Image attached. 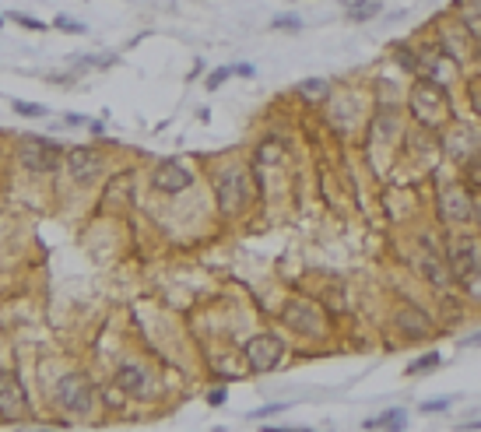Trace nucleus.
I'll use <instances>...</instances> for the list:
<instances>
[{"mask_svg": "<svg viewBox=\"0 0 481 432\" xmlns=\"http://www.w3.org/2000/svg\"><path fill=\"white\" fill-rule=\"evenodd\" d=\"M411 105H414V116L425 120V127H439V123L446 120V113H450V102H446L443 88H439L432 78H429V81H421V85L414 88Z\"/></svg>", "mask_w": 481, "mask_h": 432, "instance_id": "nucleus-1", "label": "nucleus"}, {"mask_svg": "<svg viewBox=\"0 0 481 432\" xmlns=\"http://www.w3.org/2000/svg\"><path fill=\"white\" fill-rule=\"evenodd\" d=\"M18 158L28 173H53L60 166V144L57 141H46V137H25L18 144Z\"/></svg>", "mask_w": 481, "mask_h": 432, "instance_id": "nucleus-2", "label": "nucleus"}, {"mask_svg": "<svg viewBox=\"0 0 481 432\" xmlns=\"http://www.w3.org/2000/svg\"><path fill=\"white\" fill-rule=\"evenodd\" d=\"M57 404L64 411H71V415H88L95 408V390H91V383L85 380V376L71 372V376H64V380L57 383Z\"/></svg>", "mask_w": 481, "mask_h": 432, "instance_id": "nucleus-3", "label": "nucleus"}, {"mask_svg": "<svg viewBox=\"0 0 481 432\" xmlns=\"http://www.w3.org/2000/svg\"><path fill=\"white\" fill-rule=\"evenodd\" d=\"M281 358H285V345L278 334H256L246 341V362L253 372H271L281 365Z\"/></svg>", "mask_w": 481, "mask_h": 432, "instance_id": "nucleus-4", "label": "nucleus"}, {"mask_svg": "<svg viewBox=\"0 0 481 432\" xmlns=\"http://www.w3.org/2000/svg\"><path fill=\"white\" fill-rule=\"evenodd\" d=\"M281 320L288 323L295 334H306V338H309V334H324V327H327L324 309L313 306V302H302V299L285 302V306H281Z\"/></svg>", "mask_w": 481, "mask_h": 432, "instance_id": "nucleus-5", "label": "nucleus"}, {"mask_svg": "<svg viewBox=\"0 0 481 432\" xmlns=\"http://www.w3.org/2000/svg\"><path fill=\"white\" fill-rule=\"evenodd\" d=\"M215 197H218V207H222L225 214L243 211V204H246V197H250L246 173H243V169H225V173L215 180Z\"/></svg>", "mask_w": 481, "mask_h": 432, "instance_id": "nucleus-6", "label": "nucleus"}, {"mask_svg": "<svg viewBox=\"0 0 481 432\" xmlns=\"http://www.w3.org/2000/svg\"><path fill=\"white\" fill-rule=\"evenodd\" d=\"M446 260H450V271L457 282H471V275L478 271V243L471 236H453L450 239V250H446Z\"/></svg>", "mask_w": 481, "mask_h": 432, "instance_id": "nucleus-7", "label": "nucleus"}, {"mask_svg": "<svg viewBox=\"0 0 481 432\" xmlns=\"http://www.w3.org/2000/svg\"><path fill=\"white\" fill-rule=\"evenodd\" d=\"M25 404H28V397H25L21 380L11 369H4V372H0V418H4V422H18L25 415Z\"/></svg>", "mask_w": 481, "mask_h": 432, "instance_id": "nucleus-8", "label": "nucleus"}, {"mask_svg": "<svg viewBox=\"0 0 481 432\" xmlns=\"http://www.w3.org/2000/svg\"><path fill=\"white\" fill-rule=\"evenodd\" d=\"M151 187H155L158 193H183V190L193 187V176H190V169L180 166V162L166 158L162 166L151 173Z\"/></svg>", "mask_w": 481, "mask_h": 432, "instance_id": "nucleus-9", "label": "nucleus"}, {"mask_svg": "<svg viewBox=\"0 0 481 432\" xmlns=\"http://www.w3.org/2000/svg\"><path fill=\"white\" fill-rule=\"evenodd\" d=\"M67 173H71V180H78V183L95 180V176L102 173V158H98V151L88 148V144L71 148V151H67Z\"/></svg>", "mask_w": 481, "mask_h": 432, "instance_id": "nucleus-10", "label": "nucleus"}, {"mask_svg": "<svg viewBox=\"0 0 481 432\" xmlns=\"http://www.w3.org/2000/svg\"><path fill=\"white\" fill-rule=\"evenodd\" d=\"M394 320H397V331H401L404 338H411V341H421V338L432 334L429 316H425L421 309H414V306H401Z\"/></svg>", "mask_w": 481, "mask_h": 432, "instance_id": "nucleus-11", "label": "nucleus"}, {"mask_svg": "<svg viewBox=\"0 0 481 432\" xmlns=\"http://www.w3.org/2000/svg\"><path fill=\"white\" fill-rule=\"evenodd\" d=\"M116 387L127 397H144L148 387H151V376H148V369H141L134 362H123V365H116Z\"/></svg>", "mask_w": 481, "mask_h": 432, "instance_id": "nucleus-12", "label": "nucleus"}, {"mask_svg": "<svg viewBox=\"0 0 481 432\" xmlns=\"http://www.w3.org/2000/svg\"><path fill=\"white\" fill-rule=\"evenodd\" d=\"M421 250H425V260H421V267H425V275H429V282L436 285V288H450V282H453V271H450V263H443L439 257H436V250L421 239Z\"/></svg>", "mask_w": 481, "mask_h": 432, "instance_id": "nucleus-13", "label": "nucleus"}, {"mask_svg": "<svg viewBox=\"0 0 481 432\" xmlns=\"http://www.w3.org/2000/svg\"><path fill=\"white\" fill-rule=\"evenodd\" d=\"M443 204H446V211H443V214H446L450 222H467V218H471V200H467L460 190H453V197L446 193V200H443Z\"/></svg>", "mask_w": 481, "mask_h": 432, "instance_id": "nucleus-14", "label": "nucleus"}, {"mask_svg": "<svg viewBox=\"0 0 481 432\" xmlns=\"http://www.w3.org/2000/svg\"><path fill=\"white\" fill-rule=\"evenodd\" d=\"M306 102H320V98H327V92H331V85L324 81V78H306V81H299V88H295Z\"/></svg>", "mask_w": 481, "mask_h": 432, "instance_id": "nucleus-15", "label": "nucleus"}, {"mask_svg": "<svg viewBox=\"0 0 481 432\" xmlns=\"http://www.w3.org/2000/svg\"><path fill=\"white\" fill-rule=\"evenodd\" d=\"M380 11H383L380 0H355V4L348 8V18H351V21H372Z\"/></svg>", "mask_w": 481, "mask_h": 432, "instance_id": "nucleus-16", "label": "nucleus"}, {"mask_svg": "<svg viewBox=\"0 0 481 432\" xmlns=\"http://www.w3.org/2000/svg\"><path fill=\"white\" fill-rule=\"evenodd\" d=\"M380 425H387V429H404V425H408V415H404L401 408H394V411H383V415H376V418H365V429H380Z\"/></svg>", "mask_w": 481, "mask_h": 432, "instance_id": "nucleus-17", "label": "nucleus"}, {"mask_svg": "<svg viewBox=\"0 0 481 432\" xmlns=\"http://www.w3.org/2000/svg\"><path fill=\"white\" fill-rule=\"evenodd\" d=\"M436 365H439V352H429V355H421V358H414V362L408 365V376H418V372L436 369Z\"/></svg>", "mask_w": 481, "mask_h": 432, "instance_id": "nucleus-18", "label": "nucleus"}, {"mask_svg": "<svg viewBox=\"0 0 481 432\" xmlns=\"http://www.w3.org/2000/svg\"><path fill=\"white\" fill-rule=\"evenodd\" d=\"M450 404H453V397H432V401L418 404V411H421V415H439V411H446Z\"/></svg>", "mask_w": 481, "mask_h": 432, "instance_id": "nucleus-19", "label": "nucleus"}, {"mask_svg": "<svg viewBox=\"0 0 481 432\" xmlns=\"http://www.w3.org/2000/svg\"><path fill=\"white\" fill-rule=\"evenodd\" d=\"M232 74H236V67H218L215 74L207 78V92H215V88H222V85H225V81H229Z\"/></svg>", "mask_w": 481, "mask_h": 432, "instance_id": "nucleus-20", "label": "nucleus"}, {"mask_svg": "<svg viewBox=\"0 0 481 432\" xmlns=\"http://www.w3.org/2000/svg\"><path fill=\"white\" fill-rule=\"evenodd\" d=\"M15 113H21V116H46V105H35V102H15Z\"/></svg>", "mask_w": 481, "mask_h": 432, "instance_id": "nucleus-21", "label": "nucleus"}, {"mask_svg": "<svg viewBox=\"0 0 481 432\" xmlns=\"http://www.w3.org/2000/svg\"><path fill=\"white\" fill-rule=\"evenodd\" d=\"M397 60H401V67H404V71H418V60H414V53H411V49H404V46L397 49Z\"/></svg>", "mask_w": 481, "mask_h": 432, "instance_id": "nucleus-22", "label": "nucleus"}, {"mask_svg": "<svg viewBox=\"0 0 481 432\" xmlns=\"http://www.w3.org/2000/svg\"><path fill=\"white\" fill-rule=\"evenodd\" d=\"M274 28H288V32H299V28H302V21H299L295 15H281V18H274Z\"/></svg>", "mask_w": 481, "mask_h": 432, "instance_id": "nucleus-23", "label": "nucleus"}, {"mask_svg": "<svg viewBox=\"0 0 481 432\" xmlns=\"http://www.w3.org/2000/svg\"><path fill=\"white\" fill-rule=\"evenodd\" d=\"M288 404H263V408H256V411H250V418H271V415H278V411H285Z\"/></svg>", "mask_w": 481, "mask_h": 432, "instance_id": "nucleus-24", "label": "nucleus"}, {"mask_svg": "<svg viewBox=\"0 0 481 432\" xmlns=\"http://www.w3.org/2000/svg\"><path fill=\"white\" fill-rule=\"evenodd\" d=\"M467 176H471V183H474V187H481V151L474 155V162L467 166Z\"/></svg>", "mask_w": 481, "mask_h": 432, "instance_id": "nucleus-25", "label": "nucleus"}, {"mask_svg": "<svg viewBox=\"0 0 481 432\" xmlns=\"http://www.w3.org/2000/svg\"><path fill=\"white\" fill-rule=\"evenodd\" d=\"M53 25H57V28H64V32H85V25L81 21H74V18H57V21H53Z\"/></svg>", "mask_w": 481, "mask_h": 432, "instance_id": "nucleus-26", "label": "nucleus"}, {"mask_svg": "<svg viewBox=\"0 0 481 432\" xmlns=\"http://www.w3.org/2000/svg\"><path fill=\"white\" fill-rule=\"evenodd\" d=\"M15 21L25 25V28H32V32H42V28H46L42 21H35V18H28V15H15Z\"/></svg>", "mask_w": 481, "mask_h": 432, "instance_id": "nucleus-27", "label": "nucleus"}, {"mask_svg": "<svg viewBox=\"0 0 481 432\" xmlns=\"http://www.w3.org/2000/svg\"><path fill=\"white\" fill-rule=\"evenodd\" d=\"M236 74H239V78H253L256 67H253V64H236Z\"/></svg>", "mask_w": 481, "mask_h": 432, "instance_id": "nucleus-28", "label": "nucleus"}, {"mask_svg": "<svg viewBox=\"0 0 481 432\" xmlns=\"http://www.w3.org/2000/svg\"><path fill=\"white\" fill-rule=\"evenodd\" d=\"M222 401H225V390H211V394H207V404H215V408H218Z\"/></svg>", "mask_w": 481, "mask_h": 432, "instance_id": "nucleus-29", "label": "nucleus"}, {"mask_svg": "<svg viewBox=\"0 0 481 432\" xmlns=\"http://www.w3.org/2000/svg\"><path fill=\"white\" fill-rule=\"evenodd\" d=\"M67 123H71V127H85L88 120H85V116H74V113H71V116H67Z\"/></svg>", "mask_w": 481, "mask_h": 432, "instance_id": "nucleus-30", "label": "nucleus"}, {"mask_svg": "<svg viewBox=\"0 0 481 432\" xmlns=\"http://www.w3.org/2000/svg\"><path fill=\"white\" fill-rule=\"evenodd\" d=\"M464 345H467V348H474V345H481V331H478V334H471V338H467Z\"/></svg>", "mask_w": 481, "mask_h": 432, "instance_id": "nucleus-31", "label": "nucleus"}, {"mask_svg": "<svg viewBox=\"0 0 481 432\" xmlns=\"http://www.w3.org/2000/svg\"><path fill=\"white\" fill-rule=\"evenodd\" d=\"M0 28H4V18H0Z\"/></svg>", "mask_w": 481, "mask_h": 432, "instance_id": "nucleus-32", "label": "nucleus"}]
</instances>
